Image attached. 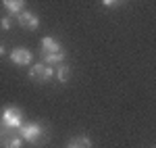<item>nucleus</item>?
<instances>
[{"mask_svg": "<svg viewBox=\"0 0 156 148\" xmlns=\"http://www.w3.org/2000/svg\"><path fill=\"white\" fill-rule=\"evenodd\" d=\"M69 77H71V69L67 65H60L58 71H56V79H58L60 84H65V81H69Z\"/></svg>", "mask_w": 156, "mask_h": 148, "instance_id": "1a4fd4ad", "label": "nucleus"}, {"mask_svg": "<svg viewBox=\"0 0 156 148\" xmlns=\"http://www.w3.org/2000/svg\"><path fill=\"white\" fill-rule=\"evenodd\" d=\"M62 59H65V50L58 52V54H52V56H44V63L46 65H52V63H60Z\"/></svg>", "mask_w": 156, "mask_h": 148, "instance_id": "9b49d317", "label": "nucleus"}, {"mask_svg": "<svg viewBox=\"0 0 156 148\" xmlns=\"http://www.w3.org/2000/svg\"><path fill=\"white\" fill-rule=\"evenodd\" d=\"M67 148H92V140L87 136H79V138H71Z\"/></svg>", "mask_w": 156, "mask_h": 148, "instance_id": "0eeeda50", "label": "nucleus"}, {"mask_svg": "<svg viewBox=\"0 0 156 148\" xmlns=\"http://www.w3.org/2000/svg\"><path fill=\"white\" fill-rule=\"evenodd\" d=\"M17 19H19V25L25 27V29H37L40 27V19L29 11H21L17 15Z\"/></svg>", "mask_w": 156, "mask_h": 148, "instance_id": "39448f33", "label": "nucleus"}, {"mask_svg": "<svg viewBox=\"0 0 156 148\" xmlns=\"http://www.w3.org/2000/svg\"><path fill=\"white\" fill-rule=\"evenodd\" d=\"M11 59L15 65H29V61H31V52L27 48H15L11 52Z\"/></svg>", "mask_w": 156, "mask_h": 148, "instance_id": "423d86ee", "label": "nucleus"}, {"mask_svg": "<svg viewBox=\"0 0 156 148\" xmlns=\"http://www.w3.org/2000/svg\"><path fill=\"white\" fill-rule=\"evenodd\" d=\"M52 67L46 65V63H36L34 67H31V71H29V77L34 79V81H48L50 77H52Z\"/></svg>", "mask_w": 156, "mask_h": 148, "instance_id": "f257e3e1", "label": "nucleus"}, {"mask_svg": "<svg viewBox=\"0 0 156 148\" xmlns=\"http://www.w3.org/2000/svg\"><path fill=\"white\" fill-rule=\"evenodd\" d=\"M119 2H123V0H102L104 6H115V4H119Z\"/></svg>", "mask_w": 156, "mask_h": 148, "instance_id": "ddd939ff", "label": "nucleus"}, {"mask_svg": "<svg viewBox=\"0 0 156 148\" xmlns=\"http://www.w3.org/2000/svg\"><path fill=\"white\" fill-rule=\"evenodd\" d=\"M21 138H6L4 140V148H21Z\"/></svg>", "mask_w": 156, "mask_h": 148, "instance_id": "9d476101", "label": "nucleus"}, {"mask_svg": "<svg viewBox=\"0 0 156 148\" xmlns=\"http://www.w3.org/2000/svg\"><path fill=\"white\" fill-rule=\"evenodd\" d=\"M0 27L6 31V29H11V17H2L0 19Z\"/></svg>", "mask_w": 156, "mask_h": 148, "instance_id": "f8f14e48", "label": "nucleus"}, {"mask_svg": "<svg viewBox=\"0 0 156 148\" xmlns=\"http://www.w3.org/2000/svg\"><path fill=\"white\" fill-rule=\"evenodd\" d=\"M4 52H6V48H4V44L0 42V54H4Z\"/></svg>", "mask_w": 156, "mask_h": 148, "instance_id": "4468645a", "label": "nucleus"}, {"mask_svg": "<svg viewBox=\"0 0 156 148\" xmlns=\"http://www.w3.org/2000/svg\"><path fill=\"white\" fill-rule=\"evenodd\" d=\"M2 123H4V127H21V113L15 111L12 106H6L4 109V113H2Z\"/></svg>", "mask_w": 156, "mask_h": 148, "instance_id": "20e7f679", "label": "nucleus"}, {"mask_svg": "<svg viewBox=\"0 0 156 148\" xmlns=\"http://www.w3.org/2000/svg\"><path fill=\"white\" fill-rule=\"evenodd\" d=\"M19 129H21V138L27 140V142H37V140H42V136H44V129H42V125H40V123L21 125Z\"/></svg>", "mask_w": 156, "mask_h": 148, "instance_id": "f03ea898", "label": "nucleus"}, {"mask_svg": "<svg viewBox=\"0 0 156 148\" xmlns=\"http://www.w3.org/2000/svg\"><path fill=\"white\" fill-rule=\"evenodd\" d=\"M2 4H4V9L9 13H21V9L25 6V0H2Z\"/></svg>", "mask_w": 156, "mask_h": 148, "instance_id": "6e6552de", "label": "nucleus"}, {"mask_svg": "<svg viewBox=\"0 0 156 148\" xmlns=\"http://www.w3.org/2000/svg\"><path fill=\"white\" fill-rule=\"evenodd\" d=\"M40 52H42V56H52V54H58V52H62V46H60L54 38L46 36V38H42Z\"/></svg>", "mask_w": 156, "mask_h": 148, "instance_id": "7ed1b4c3", "label": "nucleus"}]
</instances>
